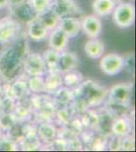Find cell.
<instances>
[{
  "instance_id": "obj_1",
  "label": "cell",
  "mask_w": 136,
  "mask_h": 152,
  "mask_svg": "<svg viewBox=\"0 0 136 152\" xmlns=\"http://www.w3.org/2000/svg\"><path fill=\"white\" fill-rule=\"evenodd\" d=\"M24 56L12 44L2 47L0 50V77L3 81H10L21 74Z\"/></svg>"
},
{
  "instance_id": "obj_2",
  "label": "cell",
  "mask_w": 136,
  "mask_h": 152,
  "mask_svg": "<svg viewBox=\"0 0 136 152\" xmlns=\"http://www.w3.org/2000/svg\"><path fill=\"white\" fill-rule=\"evenodd\" d=\"M108 88L95 80H83L78 86L73 88L74 99H80L88 107H100L108 97Z\"/></svg>"
},
{
  "instance_id": "obj_3",
  "label": "cell",
  "mask_w": 136,
  "mask_h": 152,
  "mask_svg": "<svg viewBox=\"0 0 136 152\" xmlns=\"http://www.w3.org/2000/svg\"><path fill=\"white\" fill-rule=\"evenodd\" d=\"M4 95L10 96L15 100L23 99L32 94L29 88V76L26 74H18L10 81L2 82Z\"/></svg>"
},
{
  "instance_id": "obj_4",
  "label": "cell",
  "mask_w": 136,
  "mask_h": 152,
  "mask_svg": "<svg viewBox=\"0 0 136 152\" xmlns=\"http://www.w3.org/2000/svg\"><path fill=\"white\" fill-rule=\"evenodd\" d=\"M113 20L120 28H129L135 21V7L130 1L118 2L112 12Z\"/></svg>"
},
{
  "instance_id": "obj_5",
  "label": "cell",
  "mask_w": 136,
  "mask_h": 152,
  "mask_svg": "<svg viewBox=\"0 0 136 152\" xmlns=\"http://www.w3.org/2000/svg\"><path fill=\"white\" fill-rule=\"evenodd\" d=\"M21 31V24L8 15L0 19V45L6 46L12 43Z\"/></svg>"
},
{
  "instance_id": "obj_6",
  "label": "cell",
  "mask_w": 136,
  "mask_h": 152,
  "mask_svg": "<svg viewBox=\"0 0 136 152\" xmlns=\"http://www.w3.org/2000/svg\"><path fill=\"white\" fill-rule=\"evenodd\" d=\"M24 74L29 76H44L47 72L46 64L41 54L28 53L23 60V67Z\"/></svg>"
},
{
  "instance_id": "obj_7",
  "label": "cell",
  "mask_w": 136,
  "mask_h": 152,
  "mask_svg": "<svg viewBox=\"0 0 136 152\" xmlns=\"http://www.w3.org/2000/svg\"><path fill=\"white\" fill-rule=\"evenodd\" d=\"M124 58L117 53H110L103 55L100 61V68L104 74L108 76H115L123 70Z\"/></svg>"
},
{
  "instance_id": "obj_8",
  "label": "cell",
  "mask_w": 136,
  "mask_h": 152,
  "mask_svg": "<svg viewBox=\"0 0 136 152\" xmlns=\"http://www.w3.org/2000/svg\"><path fill=\"white\" fill-rule=\"evenodd\" d=\"M51 9L60 18L66 16H77L82 15V9L74 0H53Z\"/></svg>"
},
{
  "instance_id": "obj_9",
  "label": "cell",
  "mask_w": 136,
  "mask_h": 152,
  "mask_svg": "<svg viewBox=\"0 0 136 152\" xmlns=\"http://www.w3.org/2000/svg\"><path fill=\"white\" fill-rule=\"evenodd\" d=\"M10 10V16L16 19L21 24H28L29 21L37 18V13L34 11L28 1H24L21 3L13 4V5L7 6Z\"/></svg>"
},
{
  "instance_id": "obj_10",
  "label": "cell",
  "mask_w": 136,
  "mask_h": 152,
  "mask_svg": "<svg viewBox=\"0 0 136 152\" xmlns=\"http://www.w3.org/2000/svg\"><path fill=\"white\" fill-rule=\"evenodd\" d=\"M133 96L132 83H118L108 90L107 99L122 104H131Z\"/></svg>"
},
{
  "instance_id": "obj_11",
  "label": "cell",
  "mask_w": 136,
  "mask_h": 152,
  "mask_svg": "<svg viewBox=\"0 0 136 152\" xmlns=\"http://www.w3.org/2000/svg\"><path fill=\"white\" fill-rule=\"evenodd\" d=\"M102 29V21L96 15H86L81 19V31L90 39L99 38Z\"/></svg>"
},
{
  "instance_id": "obj_12",
  "label": "cell",
  "mask_w": 136,
  "mask_h": 152,
  "mask_svg": "<svg viewBox=\"0 0 136 152\" xmlns=\"http://www.w3.org/2000/svg\"><path fill=\"white\" fill-rule=\"evenodd\" d=\"M78 64H79V59H78V56L75 53L66 50L59 53L57 68L62 74L69 72L71 70L77 69Z\"/></svg>"
},
{
  "instance_id": "obj_13",
  "label": "cell",
  "mask_w": 136,
  "mask_h": 152,
  "mask_svg": "<svg viewBox=\"0 0 136 152\" xmlns=\"http://www.w3.org/2000/svg\"><path fill=\"white\" fill-rule=\"evenodd\" d=\"M133 124H134V118L132 117L115 118L111 128V133L119 137L133 134Z\"/></svg>"
},
{
  "instance_id": "obj_14",
  "label": "cell",
  "mask_w": 136,
  "mask_h": 152,
  "mask_svg": "<svg viewBox=\"0 0 136 152\" xmlns=\"http://www.w3.org/2000/svg\"><path fill=\"white\" fill-rule=\"evenodd\" d=\"M104 107L110 112L115 118L118 117H132L134 118V110L131 104H122L107 99L104 102Z\"/></svg>"
},
{
  "instance_id": "obj_15",
  "label": "cell",
  "mask_w": 136,
  "mask_h": 152,
  "mask_svg": "<svg viewBox=\"0 0 136 152\" xmlns=\"http://www.w3.org/2000/svg\"><path fill=\"white\" fill-rule=\"evenodd\" d=\"M49 47L58 52H62L66 50L70 39L65 33L59 28H55L49 31L48 35Z\"/></svg>"
},
{
  "instance_id": "obj_16",
  "label": "cell",
  "mask_w": 136,
  "mask_h": 152,
  "mask_svg": "<svg viewBox=\"0 0 136 152\" xmlns=\"http://www.w3.org/2000/svg\"><path fill=\"white\" fill-rule=\"evenodd\" d=\"M68 36L69 39L75 38L81 31V19L77 16H66L60 18L58 26Z\"/></svg>"
},
{
  "instance_id": "obj_17",
  "label": "cell",
  "mask_w": 136,
  "mask_h": 152,
  "mask_svg": "<svg viewBox=\"0 0 136 152\" xmlns=\"http://www.w3.org/2000/svg\"><path fill=\"white\" fill-rule=\"evenodd\" d=\"M49 31L38 18L33 19L26 24V36L35 42H43L48 38Z\"/></svg>"
},
{
  "instance_id": "obj_18",
  "label": "cell",
  "mask_w": 136,
  "mask_h": 152,
  "mask_svg": "<svg viewBox=\"0 0 136 152\" xmlns=\"http://www.w3.org/2000/svg\"><path fill=\"white\" fill-rule=\"evenodd\" d=\"M53 102L55 104L56 109H60V107H69L72 104L74 99L73 91L71 88H68L62 85L59 87L58 89L55 90L53 94H51Z\"/></svg>"
},
{
  "instance_id": "obj_19",
  "label": "cell",
  "mask_w": 136,
  "mask_h": 152,
  "mask_svg": "<svg viewBox=\"0 0 136 152\" xmlns=\"http://www.w3.org/2000/svg\"><path fill=\"white\" fill-rule=\"evenodd\" d=\"M37 134L42 144H48L58 135V126L54 122H47V123H40L37 127Z\"/></svg>"
},
{
  "instance_id": "obj_20",
  "label": "cell",
  "mask_w": 136,
  "mask_h": 152,
  "mask_svg": "<svg viewBox=\"0 0 136 152\" xmlns=\"http://www.w3.org/2000/svg\"><path fill=\"white\" fill-rule=\"evenodd\" d=\"M46 85V92L52 94L55 90L58 89L63 85V74L58 70V68L47 70L46 74L44 75Z\"/></svg>"
},
{
  "instance_id": "obj_21",
  "label": "cell",
  "mask_w": 136,
  "mask_h": 152,
  "mask_svg": "<svg viewBox=\"0 0 136 152\" xmlns=\"http://www.w3.org/2000/svg\"><path fill=\"white\" fill-rule=\"evenodd\" d=\"M13 114L16 117L18 122H26L32 119L33 116V107H32L29 96L24 97L23 99L16 100L15 107L13 110Z\"/></svg>"
},
{
  "instance_id": "obj_22",
  "label": "cell",
  "mask_w": 136,
  "mask_h": 152,
  "mask_svg": "<svg viewBox=\"0 0 136 152\" xmlns=\"http://www.w3.org/2000/svg\"><path fill=\"white\" fill-rule=\"evenodd\" d=\"M99 111V123L96 127V131L100 132L105 135H111V128H112V124L115 120V117L108 112L105 107H100L98 109Z\"/></svg>"
},
{
  "instance_id": "obj_23",
  "label": "cell",
  "mask_w": 136,
  "mask_h": 152,
  "mask_svg": "<svg viewBox=\"0 0 136 152\" xmlns=\"http://www.w3.org/2000/svg\"><path fill=\"white\" fill-rule=\"evenodd\" d=\"M85 53L90 59L99 60L105 53V45L98 38L90 39L85 45Z\"/></svg>"
},
{
  "instance_id": "obj_24",
  "label": "cell",
  "mask_w": 136,
  "mask_h": 152,
  "mask_svg": "<svg viewBox=\"0 0 136 152\" xmlns=\"http://www.w3.org/2000/svg\"><path fill=\"white\" fill-rule=\"evenodd\" d=\"M117 3L116 0H95L91 4V8L98 18H105L112 14Z\"/></svg>"
},
{
  "instance_id": "obj_25",
  "label": "cell",
  "mask_w": 136,
  "mask_h": 152,
  "mask_svg": "<svg viewBox=\"0 0 136 152\" xmlns=\"http://www.w3.org/2000/svg\"><path fill=\"white\" fill-rule=\"evenodd\" d=\"M78 116L85 129L96 130L99 123V111L96 107H90Z\"/></svg>"
},
{
  "instance_id": "obj_26",
  "label": "cell",
  "mask_w": 136,
  "mask_h": 152,
  "mask_svg": "<svg viewBox=\"0 0 136 152\" xmlns=\"http://www.w3.org/2000/svg\"><path fill=\"white\" fill-rule=\"evenodd\" d=\"M42 142L39 139L38 134H31L26 135L24 139L18 143L19 150L24 151H37L41 150L42 148Z\"/></svg>"
},
{
  "instance_id": "obj_27",
  "label": "cell",
  "mask_w": 136,
  "mask_h": 152,
  "mask_svg": "<svg viewBox=\"0 0 136 152\" xmlns=\"http://www.w3.org/2000/svg\"><path fill=\"white\" fill-rule=\"evenodd\" d=\"M83 80H85L83 74L77 69L63 73V85L68 88H71V89L78 86Z\"/></svg>"
},
{
  "instance_id": "obj_28",
  "label": "cell",
  "mask_w": 136,
  "mask_h": 152,
  "mask_svg": "<svg viewBox=\"0 0 136 152\" xmlns=\"http://www.w3.org/2000/svg\"><path fill=\"white\" fill-rule=\"evenodd\" d=\"M37 18H39V20L43 23V26L48 31H52L53 28H57L59 20H60V18L52 9H49V10H46L43 13L39 14V15H37Z\"/></svg>"
},
{
  "instance_id": "obj_29",
  "label": "cell",
  "mask_w": 136,
  "mask_h": 152,
  "mask_svg": "<svg viewBox=\"0 0 136 152\" xmlns=\"http://www.w3.org/2000/svg\"><path fill=\"white\" fill-rule=\"evenodd\" d=\"M73 116H75L73 110L71 107H60V109H56L55 112V118H54V123H55L58 127L64 126L70 121V119Z\"/></svg>"
},
{
  "instance_id": "obj_30",
  "label": "cell",
  "mask_w": 136,
  "mask_h": 152,
  "mask_svg": "<svg viewBox=\"0 0 136 152\" xmlns=\"http://www.w3.org/2000/svg\"><path fill=\"white\" fill-rule=\"evenodd\" d=\"M29 88L31 94H47L44 76H29Z\"/></svg>"
},
{
  "instance_id": "obj_31",
  "label": "cell",
  "mask_w": 136,
  "mask_h": 152,
  "mask_svg": "<svg viewBox=\"0 0 136 152\" xmlns=\"http://www.w3.org/2000/svg\"><path fill=\"white\" fill-rule=\"evenodd\" d=\"M41 150H49V151H68V143L67 140L57 136L53 141L48 144L42 145Z\"/></svg>"
},
{
  "instance_id": "obj_32",
  "label": "cell",
  "mask_w": 136,
  "mask_h": 152,
  "mask_svg": "<svg viewBox=\"0 0 136 152\" xmlns=\"http://www.w3.org/2000/svg\"><path fill=\"white\" fill-rule=\"evenodd\" d=\"M59 53L60 52L49 48L48 50H46L43 54H41L42 57H43L44 62H45V64H46L47 70L57 68L58 59H59Z\"/></svg>"
},
{
  "instance_id": "obj_33",
  "label": "cell",
  "mask_w": 136,
  "mask_h": 152,
  "mask_svg": "<svg viewBox=\"0 0 136 152\" xmlns=\"http://www.w3.org/2000/svg\"><path fill=\"white\" fill-rule=\"evenodd\" d=\"M5 134L18 144L24 137V122H17L8 131L5 132Z\"/></svg>"
},
{
  "instance_id": "obj_34",
  "label": "cell",
  "mask_w": 136,
  "mask_h": 152,
  "mask_svg": "<svg viewBox=\"0 0 136 152\" xmlns=\"http://www.w3.org/2000/svg\"><path fill=\"white\" fill-rule=\"evenodd\" d=\"M108 135L102 134L100 132L96 131V134L93 138V140L91 141L88 149L93 151H103L107 150V142H108Z\"/></svg>"
},
{
  "instance_id": "obj_35",
  "label": "cell",
  "mask_w": 136,
  "mask_h": 152,
  "mask_svg": "<svg viewBox=\"0 0 136 152\" xmlns=\"http://www.w3.org/2000/svg\"><path fill=\"white\" fill-rule=\"evenodd\" d=\"M26 1L37 13V15L51 9L53 3V0H26Z\"/></svg>"
},
{
  "instance_id": "obj_36",
  "label": "cell",
  "mask_w": 136,
  "mask_h": 152,
  "mask_svg": "<svg viewBox=\"0 0 136 152\" xmlns=\"http://www.w3.org/2000/svg\"><path fill=\"white\" fill-rule=\"evenodd\" d=\"M17 119L14 116L13 113H4V114H0V126L3 129L4 132L8 131L13 125L17 123Z\"/></svg>"
},
{
  "instance_id": "obj_37",
  "label": "cell",
  "mask_w": 136,
  "mask_h": 152,
  "mask_svg": "<svg viewBox=\"0 0 136 152\" xmlns=\"http://www.w3.org/2000/svg\"><path fill=\"white\" fill-rule=\"evenodd\" d=\"M19 150V146L15 141L9 138L4 133L0 137V151H17Z\"/></svg>"
},
{
  "instance_id": "obj_38",
  "label": "cell",
  "mask_w": 136,
  "mask_h": 152,
  "mask_svg": "<svg viewBox=\"0 0 136 152\" xmlns=\"http://www.w3.org/2000/svg\"><path fill=\"white\" fill-rule=\"evenodd\" d=\"M16 100L12 99L10 96L4 95L3 99L0 100V113L4 114V113H13V110L15 107Z\"/></svg>"
},
{
  "instance_id": "obj_39",
  "label": "cell",
  "mask_w": 136,
  "mask_h": 152,
  "mask_svg": "<svg viewBox=\"0 0 136 152\" xmlns=\"http://www.w3.org/2000/svg\"><path fill=\"white\" fill-rule=\"evenodd\" d=\"M124 58V66L123 70H126V72L129 75L132 76L134 74V68H135V56L134 53H128L126 56H123Z\"/></svg>"
},
{
  "instance_id": "obj_40",
  "label": "cell",
  "mask_w": 136,
  "mask_h": 152,
  "mask_svg": "<svg viewBox=\"0 0 136 152\" xmlns=\"http://www.w3.org/2000/svg\"><path fill=\"white\" fill-rule=\"evenodd\" d=\"M121 150L133 151L135 150V138L133 134L121 137Z\"/></svg>"
},
{
  "instance_id": "obj_41",
  "label": "cell",
  "mask_w": 136,
  "mask_h": 152,
  "mask_svg": "<svg viewBox=\"0 0 136 152\" xmlns=\"http://www.w3.org/2000/svg\"><path fill=\"white\" fill-rule=\"evenodd\" d=\"M107 150L118 151L121 150V137L114 134L109 135L107 142Z\"/></svg>"
},
{
  "instance_id": "obj_42",
  "label": "cell",
  "mask_w": 136,
  "mask_h": 152,
  "mask_svg": "<svg viewBox=\"0 0 136 152\" xmlns=\"http://www.w3.org/2000/svg\"><path fill=\"white\" fill-rule=\"evenodd\" d=\"M68 143V151L73 150V151H80L85 150V145H83L82 141L80 140L79 136L73 137V138L67 140Z\"/></svg>"
},
{
  "instance_id": "obj_43",
  "label": "cell",
  "mask_w": 136,
  "mask_h": 152,
  "mask_svg": "<svg viewBox=\"0 0 136 152\" xmlns=\"http://www.w3.org/2000/svg\"><path fill=\"white\" fill-rule=\"evenodd\" d=\"M9 5V0H0V9Z\"/></svg>"
},
{
  "instance_id": "obj_44",
  "label": "cell",
  "mask_w": 136,
  "mask_h": 152,
  "mask_svg": "<svg viewBox=\"0 0 136 152\" xmlns=\"http://www.w3.org/2000/svg\"><path fill=\"white\" fill-rule=\"evenodd\" d=\"M26 0H9V5H13V4H17L21 3V2H24Z\"/></svg>"
},
{
  "instance_id": "obj_45",
  "label": "cell",
  "mask_w": 136,
  "mask_h": 152,
  "mask_svg": "<svg viewBox=\"0 0 136 152\" xmlns=\"http://www.w3.org/2000/svg\"><path fill=\"white\" fill-rule=\"evenodd\" d=\"M4 96V91H3V87H2V84H0V100L3 99Z\"/></svg>"
},
{
  "instance_id": "obj_46",
  "label": "cell",
  "mask_w": 136,
  "mask_h": 152,
  "mask_svg": "<svg viewBox=\"0 0 136 152\" xmlns=\"http://www.w3.org/2000/svg\"><path fill=\"white\" fill-rule=\"evenodd\" d=\"M4 133H5V132L3 131V129L1 128V126H0V137L2 136V135H4Z\"/></svg>"
},
{
  "instance_id": "obj_47",
  "label": "cell",
  "mask_w": 136,
  "mask_h": 152,
  "mask_svg": "<svg viewBox=\"0 0 136 152\" xmlns=\"http://www.w3.org/2000/svg\"><path fill=\"white\" fill-rule=\"evenodd\" d=\"M117 2H124V1H128V0H116Z\"/></svg>"
},
{
  "instance_id": "obj_48",
  "label": "cell",
  "mask_w": 136,
  "mask_h": 152,
  "mask_svg": "<svg viewBox=\"0 0 136 152\" xmlns=\"http://www.w3.org/2000/svg\"><path fill=\"white\" fill-rule=\"evenodd\" d=\"M2 82H3V80H2V78L0 77V84H2Z\"/></svg>"
},
{
  "instance_id": "obj_49",
  "label": "cell",
  "mask_w": 136,
  "mask_h": 152,
  "mask_svg": "<svg viewBox=\"0 0 136 152\" xmlns=\"http://www.w3.org/2000/svg\"><path fill=\"white\" fill-rule=\"evenodd\" d=\"M128 1H130V2H132V1H133V0H128Z\"/></svg>"
},
{
  "instance_id": "obj_50",
  "label": "cell",
  "mask_w": 136,
  "mask_h": 152,
  "mask_svg": "<svg viewBox=\"0 0 136 152\" xmlns=\"http://www.w3.org/2000/svg\"><path fill=\"white\" fill-rule=\"evenodd\" d=\"M0 114H1V113H0Z\"/></svg>"
}]
</instances>
